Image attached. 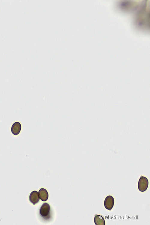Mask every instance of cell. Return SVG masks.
I'll list each match as a JSON object with an SVG mask.
<instances>
[{"label": "cell", "instance_id": "obj_1", "mask_svg": "<svg viewBox=\"0 0 150 225\" xmlns=\"http://www.w3.org/2000/svg\"><path fill=\"white\" fill-rule=\"evenodd\" d=\"M50 212V206L47 203H44L40 208L39 213L40 216L46 219L49 218Z\"/></svg>", "mask_w": 150, "mask_h": 225}, {"label": "cell", "instance_id": "obj_5", "mask_svg": "<svg viewBox=\"0 0 150 225\" xmlns=\"http://www.w3.org/2000/svg\"><path fill=\"white\" fill-rule=\"evenodd\" d=\"M22 126L21 124L19 122H14L11 128V132L12 134L15 135H18L20 132Z\"/></svg>", "mask_w": 150, "mask_h": 225}, {"label": "cell", "instance_id": "obj_7", "mask_svg": "<svg viewBox=\"0 0 150 225\" xmlns=\"http://www.w3.org/2000/svg\"><path fill=\"white\" fill-rule=\"evenodd\" d=\"M94 222L96 225H105V222L102 215L95 214L94 218Z\"/></svg>", "mask_w": 150, "mask_h": 225}, {"label": "cell", "instance_id": "obj_6", "mask_svg": "<svg viewBox=\"0 0 150 225\" xmlns=\"http://www.w3.org/2000/svg\"><path fill=\"white\" fill-rule=\"evenodd\" d=\"M39 195L40 200L43 201H46L48 199V193L47 191L44 188H41L38 192Z\"/></svg>", "mask_w": 150, "mask_h": 225}, {"label": "cell", "instance_id": "obj_3", "mask_svg": "<svg viewBox=\"0 0 150 225\" xmlns=\"http://www.w3.org/2000/svg\"><path fill=\"white\" fill-rule=\"evenodd\" d=\"M114 204V199L111 196H107L105 199L104 205L105 208L111 211L113 208Z\"/></svg>", "mask_w": 150, "mask_h": 225}, {"label": "cell", "instance_id": "obj_2", "mask_svg": "<svg viewBox=\"0 0 150 225\" xmlns=\"http://www.w3.org/2000/svg\"><path fill=\"white\" fill-rule=\"evenodd\" d=\"M148 186V181L145 177L141 176L138 184V188L140 192H144L147 189Z\"/></svg>", "mask_w": 150, "mask_h": 225}, {"label": "cell", "instance_id": "obj_4", "mask_svg": "<svg viewBox=\"0 0 150 225\" xmlns=\"http://www.w3.org/2000/svg\"><path fill=\"white\" fill-rule=\"evenodd\" d=\"M30 201L34 205L38 203L40 200L38 192L35 190L31 192L29 196Z\"/></svg>", "mask_w": 150, "mask_h": 225}]
</instances>
